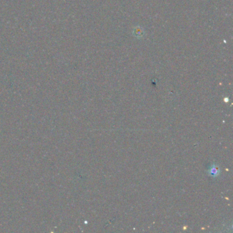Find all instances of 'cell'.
Returning <instances> with one entry per match:
<instances>
[{"label": "cell", "mask_w": 233, "mask_h": 233, "mask_svg": "<svg viewBox=\"0 0 233 233\" xmlns=\"http://www.w3.org/2000/svg\"><path fill=\"white\" fill-rule=\"evenodd\" d=\"M208 174L210 176H212V177L215 178L218 177V176L220 174V168H218V166H216L215 164H212L211 166V167L208 169Z\"/></svg>", "instance_id": "cell-1"}]
</instances>
